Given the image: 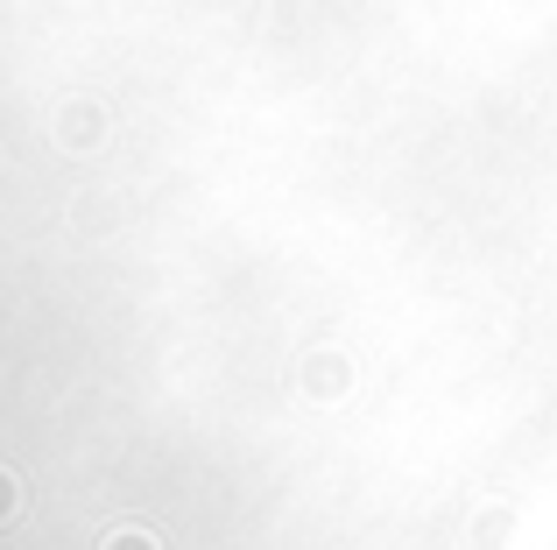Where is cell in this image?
<instances>
[{"label": "cell", "instance_id": "2", "mask_svg": "<svg viewBox=\"0 0 557 550\" xmlns=\"http://www.w3.org/2000/svg\"><path fill=\"white\" fill-rule=\"evenodd\" d=\"M8 515H14V473L0 466V523H8Z\"/></svg>", "mask_w": 557, "mask_h": 550}, {"label": "cell", "instance_id": "1", "mask_svg": "<svg viewBox=\"0 0 557 550\" xmlns=\"http://www.w3.org/2000/svg\"><path fill=\"white\" fill-rule=\"evenodd\" d=\"M107 550H156V537H149V529H121Z\"/></svg>", "mask_w": 557, "mask_h": 550}]
</instances>
